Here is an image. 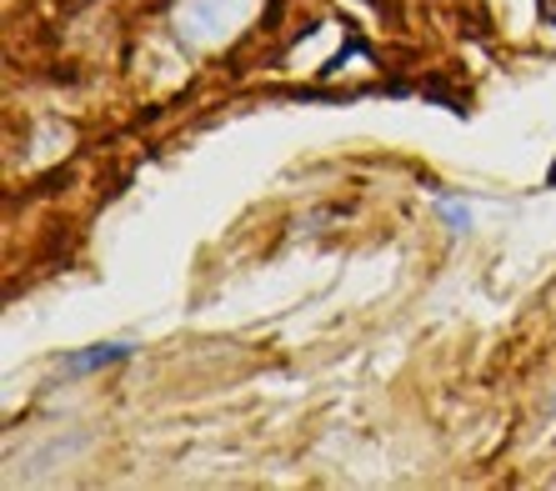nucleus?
I'll return each instance as SVG.
<instances>
[{
  "label": "nucleus",
  "instance_id": "nucleus-2",
  "mask_svg": "<svg viewBox=\"0 0 556 491\" xmlns=\"http://www.w3.org/2000/svg\"><path fill=\"white\" fill-rule=\"evenodd\" d=\"M116 356H126V347H101V351H91V356H76V362H71V372H86V366L116 362Z\"/></svg>",
  "mask_w": 556,
  "mask_h": 491
},
{
  "label": "nucleus",
  "instance_id": "nucleus-1",
  "mask_svg": "<svg viewBox=\"0 0 556 491\" xmlns=\"http://www.w3.org/2000/svg\"><path fill=\"white\" fill-rule=\"evenodd\" d=\"M251 11H256V0H181L176 5V26L195 46H216V40H231L247 26Z\"/></svg>",
  "mask_w": 556,
  "mask_h": 491
}]
</instances>
